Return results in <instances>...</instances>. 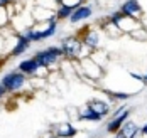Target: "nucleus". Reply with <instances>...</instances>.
Listing matches in <instances>:
<instances>
[{
  "label": "nucleus",
  "instance_id": "f257e3e1",
  "mask_svg": "<svg viewBox=\"0 0 147 138\" xmlns=\"http://www.w3.org/2000/svg\"><path fill=\"white\" fill-rule=\"evenodd\" d=\"M61 56H64V54H63V49H59V47H49V49H46V51L37 52L34 59L39 62V66L47 67V66L54 64V62L61 57Z\"/></svg>",
  "mask_w": 147,
  "mask_h": 138
},
{
  "label": "nucleus",
  "instance_id": "f03ea898",
  "mask_svg": "<svg viewBox=\"0 0 147 138\" xmlns=\"http://www.w3.org/2000/svg\"><path fill=\"white\" fill-rule=\"evenodd\" d=\"M112 24H115L118 27V31L122 29V31H127V32H132V31H139V29H142L140 27V24L137 22V20H134V17H129L125 15V14H113L112 17Z\"/></svg>",
  "mask_w": 147,
  "mask_h": 138
},
{
  "label": "nucleus",
  "instance_id": "7ed1b4c3",
  "mask_svg": "<svg viewBox=\"0 0 147 138\" xmlns=\"http://www.w3.org/2000/svg\"><path fill=\"white\" fill-rule=\"evenodd\" d=\"M61 49H63V54L68 56V57H80L81 54V49H83V42L78 39V37H66L61 44Z\"/></svg>",
  "mask_w": 147,
  "mask_h": 138
},
{
  "label": "nucleus",
  "instance_id": "20e7f679",
  "mask_svg": "<svg viewBox=\"0 0 147 138\" xmlns=\"http://www.w3.org/2000/svg\"><path fill=\"white\" fill-rule=\"evenodd\" d=\"M26 83V77H24V73H9L7 76L2 79V84L9 89V91H15L19 88H22Z\"/></svg>",
  "mask_w": 147,
  "mask_h": 138
},
{
  "label": "nucleus",
  "instance_id": "39448f33",
  "mask_svg": "<svg viewBox=\"0 0 147 138\" xmlns=\"http://www.w3.org/2000/svg\"><path fill=\"white\" fill-rule=\"evenodd\" d=\"M122 14H125V15H129V17H134V19L140 17L142 7H140L139 0H127V2H123V5H122Z\"/></svg>",
  "mask_w": 147,
  "mask_h": 138
},
{
  "label": "nucleus",
  "instance_id": "423d86ee",
  "mask_svg": "<svg viewBox=\"0 0 147 138\" xmlns=\"http://www.w3.org/2000/svg\"><path fill=\"white\" fill-rule=\"evenodd\" d=\"M137 133H139V126L134 121H125L115 133V138H135Z\"/></svg>",
  "mask_w": 147,
  "mask_h": 138
},
{
  "label": "nucleus",
  "instance_id": "0eeeda50",
  "mask_svg": "<svg viewBox=\"0 0 147 138\" xmlns=\"http://www.w3.org/2000/svg\"><path fill=\"white\" fill-rule=\"evenodd\" d=\"M93 12H91V7H86V5H80V7H76L73 10V14L69 17V20L76 24V22H81V20H86L90 15H91Z\"/></svg>",
  "mask_w": 147,
  "mask_h": 138
},
{
  "label": "nucleus",
  "instance_id": "6e6552de",
  "mask_svg": "<svg viewBox=\"0 0 147 138\" xmlns=\"http://www.w3.org/2000/svg\"><path fill=\"white\" fill-rule=\"evenodd\" d=\"M127 118H129V111H122V115L115 116L112 121L107 125V131L108 133H117L118 130H120V126L127 121Z\"/></svg>",
  "mask_w": 147,
  "mask_h": 138
},
{
  "label": "nucleus",
  "instance_id": "1a4fd4ad",
  "mask_svg": "<svg viewBox=\"0 0 147 138\" xmlns=\"http://www.w3.org/2000/svg\"><path fill=\"white\" fill-rule=\"evenodd\" d=\"M88 106L95 111V113H98L100 116H107L108 113H110V109H108V105L105 103V101H100V99H91L88 103Z\"/></svg>",
  "mask_w": 147,
  "mask_h": 138
},
{
  "label": "nucleus",
  "instance_id": "9d476101",
  "mask_svg": "<svg viewBox=\"0 0 147 138\" xmlns=\"http://www.w3.org/2000/svg\"><path fill=\"white\" fill-rule=\"evenodd\" d=\"M39 67H41V66H39V62L36 61V59L22 61V62H20V66H19L20 73H24V74H34V73H37V69H39Z\"/></svg>",
  "mask_w": 147,
  "mask_h": 138
},
{
  "label": "nucleus",
  "instance_id": "9b49d317",
  "mask_svg": "<svg viewBox=\"0 0 147 138\" xmlns=\"http://www.w3.org/2000/svg\"><path fill=\"white\" fill-rule=\"evenodd\" d=\"M76 135V130L69 123H61L58 128V138H69Z\"/></svg>",
  "mask_w": 147,
  "mask_h": 138
},
{
  "label": "nucleus",
  "instance_id": "f8f14e48",
  "mask_svg": "<svg viewBox=\"0 0 147 138\" xmlns=\"http://www.w3.org/2000/svg\"><path fill=\"white\" fill-rule=\"evenodd\" d=\"M30 44V39L29 37H19V41H17V46H15V49L12 51V56H19V54H22L27 47H29Z\"/></svg>",
  "mask_w": 147,
  "mask_h": 138
},
{
  "label": "nucleus",
  "instance_id": "ddd939ff",
  "mask_svg": "<svg viewBox=\"0 0 147 138\" xmlns=\"http://www.w3.org/2000/svg\"><path fill=\"white\" fill-rule=\"evenodd\" d=\"M80 120H86V121H98L102 120V116L98 113H95L90 106H86L83 109V113H80Z\"/></svg>",
  "mask_w": 147,
  "mask_h": 138
},
{
  "label": "nucleus",
  "instance_id": "4468645a",
  "mask_svg": "<svg viewBox=\"0 0 147 138\" xmlns=\"http://www.w3.org/2000/svg\"><path fill=\"white\" fill-rule=\"evenodd\" d=\"M83 42L86 44L88 47H98V42H100V35H98V32L95 31H88V34H86V37L83 39Z\"/></svg>",
  "mask_w": 147,
  "mask_h": 138
},
{
  "label": "nucleus",
  "instance_id": "2eb2a0df",
  "mask_svg": "<svg viewBox=\"0 0 147 138\" xmlns=\"http://www.w3.org/2000/svg\"><path fill=\"white\" fill-rule=\"evenodd\" d=\"M71 14H73V9H71V7H68V5H63V3H61V9L58 10V17H59V19L71 17Z\"/></svg>",
  "mask_w": 147,
  "mask_h": 138
},
{
  "label": "nucleus",
  "instance_id": "dca6fc26",
  "mask_svg": "<svg viewBox=\"0 0 147 138\" xmlns=\"http://www.w3.org/2000/svg\"><path fill=\"white\" fill-rule=\"evenodd\" d=\"M113 96H115V98H120V99H127V98H129L127 93H113Z\"/></svg>",
  "mask_w": 147,
  "mask_h": 138
},
{
  "label": "nucleus",
  "instance_id": "f3484780",
  "mask_svg": "<svg viewBox=\"0 0 147 138\" xmlns=\"http://www.w3.org/2000/svg\"><path fill=\"white\" fill-rule=\"evenodd\" d=\"M5 89H7V88H5L3 84H0V98H2L3 94H5Z\"/></svg>",
  "mask_w": 147,
  "mask_h": 138
},
{
  "label": "nucleus",
  "instance_id": "a211bd4d",
  "mask_svg": "<svg viewBox=\"0 0 147 138\" xmlns=\"http://www.w3.org/2000/svg\"><path fill=\"white\" fill-rule=\"evenodd\" d=\"M140 131H142V135H147V125L142 128V130H140Z\"/></svg>",
  "mask_w": 147,
  "mask_h": 138
}]
</instances>
